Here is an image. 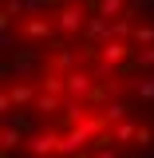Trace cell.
<instances>
[{
	"label": "cell",
	"mask_w": 154,
	"mask_h": 158,
	"mask_svg": "<svg viewBox=\"0 0 154 158\" xmlns=\"http://www.w3.org/2000/svg\"><path fill=\"white\" fill-rule=\"evenodd\" d=\"M0 158H154V0H0Z\"/></svg>",
	"instance_id": "cell-1"
}]
</instances>
